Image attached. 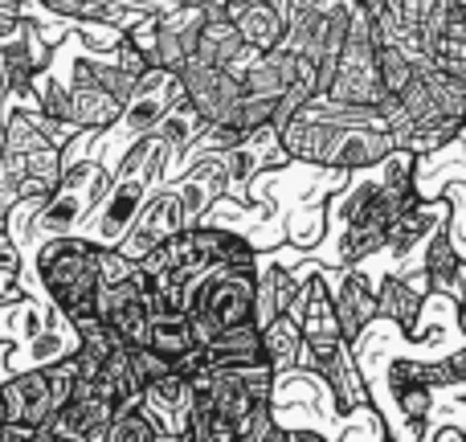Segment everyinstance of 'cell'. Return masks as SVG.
<instances>
[{
    "instance_id": "5b68a950",
    "label": "cell",
    "mask_w": 466,
    "mask_h": 442,
    "mask_svg": "<svg viewBox=\"0 0 466 442\" xmlns=\"http://www.w3.org/2000/svg\"><path fill=\"white\" fill-rule=\"evenodd\" d=\"M95 312L106 320V328L123 340V344H147V328H152V303H147V291H144V271L123 274V279L111 283H98V299H95Z\"/></svg>"
},
{
    "instance_id": "8992f818",
    "label": "cell",
    "mask_w": 466,
    "mask_h": 442,
    "mask_svg": "<svg viewBox=\"0 0 466 442\" xmlns=\"http://www.w3.org/2000/svg\"><path fill=\"white\" fill-rule=\"evenodd\" d=\"M205 21H209L205 0H185V5H172L164 13H156L152 66H164V70H177V74L185 70L193 62V49H197Z\"/></svg>"
},
{
    "instance_id": "52a82bcc",
    "label": "cell",
    "mask_w": 466,
    "mask_h": 442,
    "mask_svg": "<svg viewBox=\"0 0 466 442\" xmlns=\"http://www.w3.org/2000/svg\"><path fill=\"white\" fill-rule=\"evenodd\" d=\"M193 218H188V205H185V193H160V197H147L144 210L136 213V221L127 225V233L119 238V250L131 258V262H139L144 254H152L156 246H160L164 238H172V233L188 230Z\"/></svg>"
},
{
    "instance_id": "7a4b0ae2",
    "label": "cell",
    "mask_w": 466,
    "mask_h": 442,
    "mask_svg": "<svg viewBox=\"0 0 466 442\" xmlns=\"http://www.w3.org/2000/svg\"><path fill=\"white\" fill-rule=\"evenodd\" d=\"M37 279L62 320L95 315L98 299V242L82 233H49L37 246Z\"/></svg>"
},
{
    "instance_id": "4fadbf2b",
    "label": "cell",
    "mask_w": 466,
    "mask_h": 442,
    "mask_svg": "<svg viewBox=\"0 0 466 442\" xmlns=\"http://www.w3.org/2000/svg\"><path fill=\"white\" fill-rule=\"evenodd\" d=\"M389 394H393L401 418H410L413 427H421V422L430 418V410H434V385H426V381L410 369V361L389 365Z\"/></svg>"
},
{
    "instance_id": "9c48e42d",
    "label": "cell",
    "mask_w": 466,
    "mask_h": 442,
    "mask_svg": "<svg viewBox=\"0 0 466 442\" xmlns=\"http://www.w3.org/2000/svg\"><path fill=\"white\" fill-rule=\"evenodd\" d=\"M180 82H185L188 103L205 115V123H229L246 95V82L233 66H185Z\"/></svg>"
},
{
    "instance_id": "6da1fadb",
    "label": "cell",
    "mask_w": 466,
    "mask_h": 442,
    "mask_svg": "<svg viewBox=\"0 0 466 442\" xmlns=\"http://www.w3.org/2000/svg\"><path fill=\"white\" fill-rule=\"evenodd\" d=\"M274 377L266 361L258 365H205L193 373V435L197 442H238L249 418L274 406Z\"/></svg>"
},
{
    "instance_id": "e0dca14e",
    "label": "cell",
    "mask_w": 466,
    "mask_h": 442,
    "mask_svg": "<svg viewBox=\"0 0 466 442\" xmlns=\"http://www.w3.org/2000/svg\"><path fill=\"white\" fill-rule=\"evenodd\" d=\"M152 438H160V430L139 406L136 410H115L111 427H106V442H152Z\"/></svg>"
},
{
    "instance_id": "3957f363",
    "label": "cell",
    "mask_w": 466,
    "mask_h": 442,
    "mask_svg": "<svg viewBox=\"0 0 466 442\" xmlns=\"http://www.w3.org/2000/svg\"><path fill=\"white\" fill-rule=\"evenodd\" d=\"M258 295V266H209L188 291V324L197 344H209L221 332L254 324Z\"/></svg>"
},
{
    "instance_id": "8fae6325",
    "label": "cell",
    "mask_w": 466,
    "mask_h": 442,
    "mask_svg": "<svg viewBox=\"0 0 466 442\" xmlns=\"http://www.w3.org/2000/svg\"><path fill=\"white\" fill-rule=\"evenodd\" d=\"M233 25L241 29V41L258 54L266 49H279L287 41V29H290V8L287 0H238L229 8Z\"/></svg>"
},
{
    "instance_id": "7c38bea8",
    "label": "cell",
    "mask_w": 466,
    "mask_h": 442,
    "mask_svg": "<svg viewBox=\"0 0 466 442\" xmlns=\"http://www.w3.org/2000/svg\"><path fill=\"white\" fill-rule=\"evenodd\" d=\"M331 303H336L339 332H344L348 344H356L364 336V328L377 320V287L360 271H344L339 283H331Z\"/></svg>"
},
{
    "instance_id": "277c9868",
    "label": "cell",
    "mask_w": 466,
    "mask_h": 442,
    "mask_svg": "<svg viewBox=\"0 0 466 442\" xmlns=\"http://www.w3.org/2000/svg\"><path fill=\"white\" fill-rule=\"evenodd\" d=\"M164 160H168V144L160 136H147L131 148V156L123 160V172L106 197L95 205L98 210V230H90V238L98 246H119V238L127 233V225L136 221V213L144 210L147 189H152V177L164 172Z\"/></svg>"
},
{
    "instance_id": "30bf717a",
    "label": "cell",
    "mask_w": 466,
    "mask_h": 442,
    "mask_svg": "<svg viewBox=\"0 0 466 442\" xmlns=\"http://www.w3.org/2000/svg\"><path fill=\"white\" fill-rule=\"evenodd\" d=\"M0 397H5L8 422H29V427L41 430L57 414V397H54V385H49L46 365H33V369L0 381Z\"/></svg>"
},
{
    "instance_id": "ac0fdd59",
    "label": "cell",
    "mask_w": 466,
    "mask_h": 442,
    "mask_svg": "<svg viewBox=\"0 0 466 442\" xmlns=\"http://www.w3.org/2000/svg\"><path fill=\"white\" fill-rule=\"evenodd\" d=\"M446 369H451L454 385H466V344H454V353L446 356Z\"/></svg>"
},
{
    "instance_id": "ba28073f",
    "label": "cell",
    "mask_w": 466,
    "mask_h": 442,
    "mask_svg": "<svg viewBox=\"0 0 466 442\" xmlns=\"http://www.w3.org/2000/svg\"><path fill=\"white\" fill-rule=\"evenodd\" d=\"M139 410L156 422L160 438H188L193 435V377L168 369L164 377L147 381Z\"/></svg>"
},
{
    "instance_id": "9a60e30c",
    "label": "cell",
    "mask_w": 466,
    "mask_h": 442,
    "mask_svg": "<svg viewBox=\"0 0 466 442\" xmlns=\"http://www.w3.org/2000/svg\"><path fill=\"white\" fill-rule=\"evenodd\" d=\"M299 353H303V324L295 320L290 312L274 315L270 324L262 328V356L274 373H287L299 365Z\"/></svg>"
},
{
    "instance_id": "2e32d148",
    "label": "cell",
    "mask_w": 466,
    "mask_h": 442,
    "mask_svg": "<svg viewBox=\"0 0 466 442\" xmlns=\"http://www.w3.org/2000/svg\"><path fill=\"white\" fill-rule=\"evenodd\" d=\"M147 344L156 353H164L168 361L185 356L188 348L197 344L193 324H188V312H152V328H147Z\"/></svg>"
},
{
    "instance_id": "5bb4252c",
    "label": "cell",
    "mask_w": 466,
    "mask_h": 442,
    "mask_svg": "<svg viewBox=\"0 0 466 442\" xmlns=\"http://www.w3.org/2000/svg\"><path fill=\"white\" fill-rule=\"evenodd\" d=\"M421 303H426V295H418V291L405 283V274H389V279L377 287V315L389 324H397L405 336L418 328Z\"/></svg>"
}]
</instances>
